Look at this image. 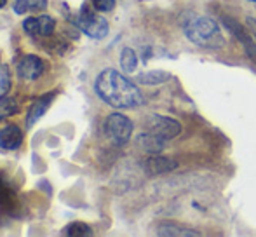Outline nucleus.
<instances>
[{
    "instance_id": "11",
    "label": "nucleus",
    "mask_w": 256,
    "mask_h": 237,
    "mask_svg": "<svg viewBox=\"0 0 256 237\" xmlns=\"http://www.w3.org/2000/svg\"><path fill=\"white\" fill-rule=\"evenodd\" d=\"M23 143V131L16 124H9L0 129V148L16 150Z\"/></svg>"
},
{
    "instance_id": "4",
    "label": "nucleus",
    "mask_w": 256,
    "mask_h": 237,
    "mask_svg": "<svg viewBox=\"0 0 256 237\" xmlns=\"http://www.w3.org/2000/svg\"><path fill=\"white\" fill-rule=\"evenodd\" d=\"M104 132L115 145H126L132 134L131 118L117 112L110 114L106 117V120H104Z\"/></svg>"
},
{
    "instance_id": "16",
    "label": "nucleus",
    "mask_w": 256,
    "mask_h": 237,
    "mask_svg": "<svg viewBox=\"0 0 256 237\" xmlns=\"http://www.w3.org/2000/svg\"><path fill=\"white\" fill-rule=\"evenodd\" d=\"M120 66L126 74H132L138 66V56L131 48H124L120 52Z\"/></svg>"
},
{
    "instance_id": "19",
    "label": "nucleus",
    "mask_w": 256,
    "mask_h": 237,
    "mask_svg": "<svg viewBox=\"0 0 256 237\" xmlns=\"http://www.w3.org/2000/svg\"><path fill=\"white\" fill-rule=\"evenodd\" d=\"M10 89V75H9V70L7 66L0 64V98L7 94V91Z\"/></svg>"
},
{
    "instance_id": "20",
    "label": "nucleus",
    "mask_w": 256,
    "mask_h": 237,
    "mask_svg": "<svg viewBox=\"0 0 256 237\" xmlns=\"http://www.w3.org/2000/svg\"><path fill=\"white\" fill-rule=\"evenodd\" d=\"M92 7L100 12H108L115 7V0H91Z\"/></svg>"
},
{
    "instance_id": "22",
    "label": "nucleus",
    "mask_w": 256,
    "mask_h": 237,
    "mask_svg": "<svg viewBox=\"0 0 256 237\" xmlns=\"http://www.w3.org/2000/svg\"><path fill=\"white\" fill-rule=\"evenodd\" d=\"M6 4H7V0H0V9H2V7L6 6Z\"/></svg>"
},
{
    "instance_id": "3",
    "label": "nucleus",
    "mask_w": 256,
    "mask_h": 237,
    "mask_svg": "<svg viewBox=\"0 0 256 237\" xmlns=\"http://www.w3.org/2000/svg\"><path fill=\"white\" fill-rule=\"evenodd\" d=\"M77 24L84 34H88L89 37L92 38H104L108 35V21L104 20L103 16L96 14V9H92V6L89 4H84L78 10L77 16Z\"/></svg>"
},
{
    "instance_id": "12",
    "label": "nucleus",
    "mask_w": 256,
    "mask_h": 237,
    "mask_svg": "<svg viewBox=\"0 0 256 237\" xmlns=\"http://www.w3.org/2000/svg\"><path fill=\"white\" fill-rule=\"evenodd\" d=\"M157 234L166 237H197L200 236V232L192 230V228L176 224V222H162L157 225Z\"/></svg>"
},
{
    "instance_id": "14",
    "label": "nucleus",
    "mask_w": 256,
    "mask_h": 237,
    "mask_svg": "<svg viewBox=\"0 0 256 237\" xmlns=\"http://www.w3.org/2000/svg\"><path fill=\"white\" fill-rule=\"evenodd\" d=\"M136 80L143 86H157V84H164V82L171 80V74L162 70H152V72H145V74H140L136 77Z\"/></svg>"
},
{
    "instance_id": "21",
    "label": "nucleus",
    "mask_w": 256,
    "mask_h": 237,
    "mask_svg": "<svg viewBox=\"0 0 256 237\" xmlns=\"http://www.w3.org/2000/svg\"><path fill=\"white\" fill-rule=\"evenodd\" d=\"M246 23H248V28L251 30V34L256 37V20H254V18H248Z\"/></svg>"
},
{
    "instance_id": "15",
    "label": "nucleus",
    "mask_w": 256,
    "mask_h": 237,
    "mask_svg": "<svg viewBox=\"0 0 256 237\" xmlns=\"http://www.w3.org/2000/svg\"><path fill=\"white\" fill-rule=\"evenodd\" d=\"M46 7H48V0H16L14 2V12H37V10H44Z\"/></svg>"
},
{
    "instance_id": "10",
    "label": "nucleus",
    "mask_w": 256,
    "mask_h": 237,
    "mask_svg": "<svg viewBox=\"0 0 256 237\" xmlns=\"http://www.w3.org/2000/svg\"><path fill=\"white\" fill-rule=\"evenodd\" d=\"M166 142H168V140L160 138L158 134L150 132V131L142 132V134H138V138H136V145H138L143 152L150 154V156H154V154H160L162 150L166 148Z\"/></svg>"
},
{
    "instance_id": "2",
    "label": "nucleus",
    "mask_w": 256,
    "mask_h": 237,
    "mask_svg": "<svg viewBox=\"0 0 256 237\" xmlns=\"http://www.w3.org/2000/svg\"><path fill=\"white\" fill-rule=\"evenodd\" d=\"M185 35L192 44L206 49H220L225 46V38L218 23L212 18L197 16L185 23Z\"/></svg>"
},
{
    "instance_id": "5",
    "label": "nucleus",
    "mask_w": 256,
    "mask_h": 237,
    "mask_svg": "<svg viewBox=\"0 0 256 237\" xmlns=\"http://www.w3.org/2000/svg\"><path fill=\"white\" fill-rule=\"evenodd\" d=\"M146 128H148L150 132H155L164 140L176 138L182 132V124L178 120L168 116H158V114H154V116L148 117Z\"/></svg>"
},
{
    "instance_id": "1",
    "label": "nucleus",
    "mask_w": 256,
    "mask_h": 237,
    "mask_svg": "<svg viewBox=\"0 0 256 237\" xmlns=\"http://www.w3.org/2000/svg\"><path fill=\"white\" fill-rule=\"evenodd\" d=\"M94 89L100 98L114 108H136L143 105V94L134 82L114 68H106L98 75Z\"/></svg>"
},
{
    "instance_id": "8",
    "label": "nucleus",
    "mask_w": 256,
    "mask_h": 237,
    "mask_svg": "<svg viewBox=\"0 0 256 237\" xmlns=\"http://www.w3.org/2000/svg\"><path fill=\"white\" fill-rule=\"evenodd\" d=\"M46 66L44 61L35 54H26L21 58V61L18 63V75L21 78H26V80H35L44 74Z\"/></svg>"
},
{
    "instance_id": "9",
    "label": "nucleus",
    "mask_w": 256,
    "mask_h": 237,
    "mask_svg": "<svg viewBox=\"0 0 256 237\" xmlns=\"http://www.w3.org/2000/svg\"><path fill=\"white\" fill-rule=\"evenodd\" d=\"M54 26H56V21L51 16H38V18H28L23 21V30L30 35H42V37H48L52 35Z\"/></svg>"
},
{
    "instance_id": "6",
    "label": "nucleus",
    "mask_w": 256,
    "mask_h": 237,
    "mask_svg": "<svg viewBox=\"0 0 256 237\" xmlns=\"http://www.w3.org/2000/svg\"><path fill=\"white\" fill-rule=\"evenodd\" d=\"M223 24H225L226 30H228L230 34L236 35L237 40L244 46L246 54L254 61L256 60V42H254V35L251 34V30L248 32L246 28H244L240 23H237L234 18H223Z\"/></svg>"
},
{
    "instance_id": "23",
    "label": "nucleus",
    "mask_w": 256,
    "mask_h": 237,
    "mask_svg": "<svg viewBox=\"0 0 256 237\" xmlns=\"http://www.w3.org/2000/svg\"><path fill=\"white\" fill-rule=\"evenodd\" d=\"M250 2H256V0H250Z\"/></svg>"
},
{
    "instance_id": "13",
    "label": "nucleus",
    "mask_w": 256,
    "mask_h": 237,
    "mask_svg": "<svg viewBox=\"0 0 256 237\" xmlns=\"http://www.w3.org/2000/svg\"><path fill=\"white\" fill-rule=\"evenodd\" d=\"M51 102H52V94H46V96H42V98H38L37 102H34V105L30 106V110H28V116H26V126H28V128H32V126H34L38 118L48 112V108L51 106Z\"/></svg>"
},
{
    "instance_id": "18",
    "label": "nucleus",
    "mask_w": 256,
    "mask_h": 237,
    "mask_svg": "<svg viewBox=\"0 0 256 237\" xmlns=\"http://www.w3.org/2000/svg\"><path fill=\"white\" fill-rule=\"evenodd\" d=\"M18 103L14 102L12 98H0V122L4 120V118L14 116V114H18Z\"/></svg>"
},
{
    "instance_id": "17",
    "label": "nucleus",
    "mask_w": 256,
    "mask_h": 237,
    "mask_svg": "<svg viewBox=\"0 0 256 237\" xmlns=\"http://www.w3.org/2000/svg\"><path fill=\"white\" fill-rule=\"evenodd\" d=\"M64 234L70 237H88V236H92V230L84 222H74V224H70L64 228Z\"/></svg>"
},
{
    "instance_id": "7",
    "label": "nucleus",
    "mask_w": 256,
    "mask_h": 237,
    "mask_svg": "<svg viewBox=\"0 0 256 237\" xmlns=\"http://www.w3.org/2000/svg\"><path fill=\"white\" fill-rule=\"evenodd\" d=\"M142 168L145 170L146 174L150 176H157V174H166V173H171L178 168V162L169 157H162L158 154H154L150 156L148 159H145L142 162Z\"/></svg>"
}]
</instances>
